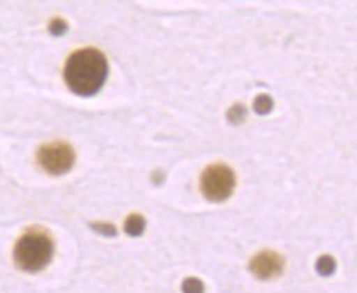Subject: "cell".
<instances>
[{
    "mask_svg": "<svg viewBox=\"0 0 357 293\" xmlns=\"http://www.w3.org/2000/svg\"><path fill=\"white\" fill-rule=\"evenodd\" d=\"M109 75L107 59L99 50L84 48L68 58L65 81L75 94L93 96L102 88Z\"/></svg>",
    "mask_w": 357,
    "mask_h": 293,
    "instance_id": "6da1fadb",
    "label": "cell"
},
{
    "mask_svg": "<svg viewBox=\"0 0 357 293\" xmlns=\"http://www.w3.org/2000/svg\"><path fill=\"white\" fill-rule=\"evenodd\" d=\"M54 254L53 239L41 229H31L17 241L13 260L17 267L25 272H40L52 262Z\"/></svg>",
    "mask_w": 357,
    "mask_h": 293,
    "instance_id": "7a4b0ae2",
    "label": "cell"
},
{
    "mask_svg": "<svg viewBox=\"0 0 357 293\" xmlns=\"http://www.w3.org/2000/svg\"><path fill=\"white\" fill-rule=\"evenodd\" d=\"M236 186L234 173L226 165H211L201 178V190L209 201L219 203L232 195Z\"/></svg>",
    "mask_w": 357,
    "mask_h": 293,
    "instance_id": "3957f363",
    "label": "cell"
},
{
    "mask_svg": "<svg viewBox=\"0 0 357 293\" xmlns=\"http://www.w3.org/2000/svg\"><path fill=\"white\" fill-rule=\"evenodd\" d=\"M38 163L45 172L52 175H63L75 165V152L65 142H54L43 145L38 150Z\"/></svg>",
    "mask_w": 357,
    "mask_h": 293,
    "instance_id": "277c9868",
    "label": "cell"
},
{
    "mask_svg": "<svg viewBox=\"0 0 357 293\" xmlns=\"http://www.w3.org/2000/svg\"><path fill=\"white\" fill-rule=\"evenodd\" d=\"M283 257L273 250H264L250 260V272L260 280H268L282 276L283 272Z\"/></svg>",
    "mask_w": 357,
    "mask_h": 293,
    "instance_id": "5b68a950",
    "label": "cell"
},
{
    "mask_svg": "<svg viewBox=\"0 0 357 293\" xmlns=\"http://www.w3.org/2000/svg\"><path fill=\"white\" fill-rule=\"evenodd\" d=\"M126 232L132 237H139L145 231V219L140 214H130L126 221Z\"/></svg>",
    "mask_w": 357,
    "mask_h": 293,
    "instance_id": "8992f818",
    "label": "cell"
},
{
    "mask_svg": "<svg viewBox=\"0 0 357 293\" xmlns=\"http://www.w3.org/2000/svg\"><path fill=\"white\" fill-rule=\"evenodd\" d=\"M336 270V260H334L331 255H323V257L318 259L317 262V272L323 277H331Z\"/></svg>",
    "mask_w": 357,
    "mask_h": 293,
    "instance_id": "52a82bcc",
    "label": "cell"
},
{
    "mask_svg": "<svg viewBox=\"0 0 357 293\" xmlns=\"http://www.w3.org/2000/svg\"><path fill=\"white\" fill-rule=\"evenodd\" d=\"M183 293H204V283L196 277H190L183 282Z\"/></svg>",
    "mask_w": 357,
    "mask_h": 293,
    "instance_id": "ba28073f",
    "label": "cell"
},
{
    "mask_svg": "<svg viewBox=\"0 0 357 293\" xmlns=\"http://www.w3.org/2000/svg\"><path fill=\"white\" fill-rule=\"evenodd\" d=\"M254 106H255V111H257L259 114H267V112H270V109H272L273 103L267 94H260L259 98L255 99Z\"/></svg>",
    "mask_w": 357,
    "mask_h": 293,
    "instance_id": "9c48e42d",
    "label": "cell"
},
{
    "mask_svg": "<svg viewBox=\"0 0 357 293\" xmlns=\"http://www.w3.org/2000/svg\"><path fill=\"white\" fill-rule=\"evenodd\" d=\"M50 29H52L53 35H63L68 30V25H66V22L61 20V18H54V20L52 22V25H50Z\"/></svg>",
    "mask_w": 357,
    "mask_h": 293,
    "instance_id": "30bf717a",
    "label": "cell"
},
{
    "mask_svg": "<svg viewBox=\"0 0 357 293\" xmlns=\"http://www.w3.org/2000/svg\"><path fill=\"white\" fill-rule=\"evenodd\" d=\"M93 227L96 229V231L100 232V234H104V236H116L117 234L116 227H114L112 224H94Z\"/></svg>",
    "mask_w": 357,
    "mask_h": 293,
    "instance_id": "8fae6325",
    "label": "cell"
},
{
    "mask_svg": "<svg viewBox=\"0 0 357 293\" xmlns=\"http://www.w3.org/2000/svg\"><path fill=\"white\" fill-rule=\"evenodd\" d=\"M244 117H245L244 106H236V107H232L231 111H229V119H231V121L241 122Z\"/></svg>",
    "mask_w": 357,
    "mask_h": 293,
    "instance_id": "7c38bea8",
    "label": "cell"
}]
</instances>
